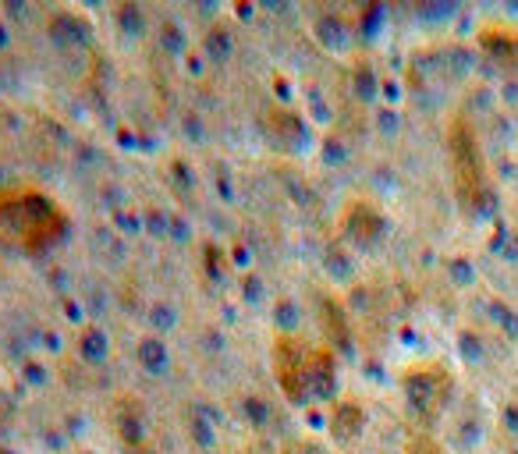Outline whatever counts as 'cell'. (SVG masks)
<instances>
[{
	"instance_id": "obj_1",
	"label": "cell",
	"mask_w": 518,
	"mask_h": 454,
	"mask_svg": "<svg viewBox=\"0 0 518 454\" xmlns=\"http://www.w3.org/2000/svg\"><path fill=\"white\" fill-rule=\"evenodd\" d=\"M0 231H15L18 245H40L57 235V213L36 196L15 199L0 210Z\"/></svg>"
},
{
	"instance_id": "obj_2",
	"label": "cell",
	"mask_w": 518,
	"mask_h": 454,
	"mask_svg": "<svg viewBox=\"0 0 518 454\" xmlns=\"http://www.w3.org/2000/svg\"><path fill=\"white\" fill-rule=\"evenodd\" d=\"M451 157H455L458 192H462V199L476 203V192L483 188V164H479L476 139H472L469 125H462V121H458L455 132H451Z\"/></svg>"
},
{
	"instance_id": "obj_3",
	"label": "cell",
	"mask_w": 518,
	"mask_h": 454,
	"mask_svg": "<svg viewBox=\"0 0 518 454\" xmlns=\"http://www.w3.org/2000/svg\"><path fill=\"white\" fill-rule=\"evenodd\" d=\"M277 380L291 398H302L306 387H313V355L295 337H284L277 345Z\"/></svg>"
}]
</instances>
